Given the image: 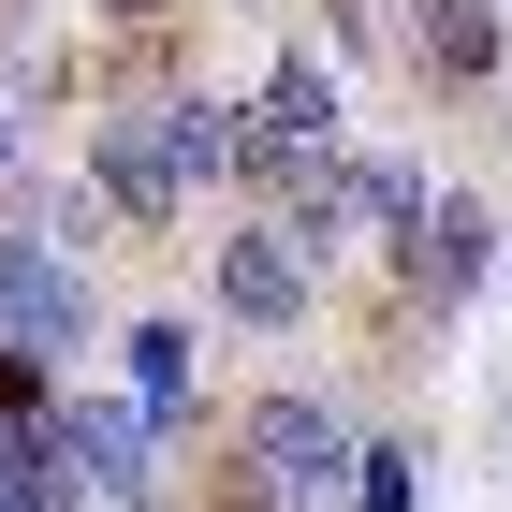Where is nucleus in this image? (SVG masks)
<instances>
[{
	"label": "nucleus",
	"instance_id": "nucleus-1",
	"mask_svg": "<svg viewBox=\"0 0 512 512\" xmlns=\"http://www.w3.org/2000/svg\"><path fill=\"white\" fill-rule=\"evenodd\" d=\"M235 454H249V512H337L366 483L352 425H337L322 395H264V410L235 425Z\"/></svg>",
	"mask_w": 512,
	"mask_h": 512
},
{
	"label": "nucleus",
	"instance_id": "nucleus-2",
	"mask_svg": "<svg viewBox=\"0 0 512 512\" xmlns=\"http://www.w3.org/2000/svg\"><path fill=\"white\" fill-rule=\"evenodd\" d=\"M88 176H103V205L147 220V235H161V220H191V191H205L191 147H176V103H118V118L88 132Z\"/></svg>",
	"mask_w": 512,
	"mask_h": 512
},
{
	"label": "nucleus",
	"instance_id": "nucleus-3",
	"mask_svg": "<svg viewBox=\"0 0 512 512\" xmlns=\"http://www.w3.org/2000/svg\"><path fill=\"white\" fill-rule=\"evenodd\" d=\"M249 176H278L293 205L337 176V88H322L308 59H278V74H264V103H249Z\"/></svg>",
	"mask_w": 512,
	"mask_h": 512
},
{
	"label": "nucleus",
	"instance_id": "nucleus-4",
	"mask_svg": "<svg viewBox=\"0 0 512 512\" xmlns=\"http://www.w3.org/2000/svg\"><path fill=\"white\" fill-rule=\"evenodd\" d=\"M0 352H88V278L74 249H44V235H0Z\"/></svg>",
	"mask_w": 512,
	"mask_h": 512
},
{
	"label": "nucleus",
	"instance_id": "nucleus-5",
	"mask_svg": "<svg viewBox=\"0 0 512 512\" xmlns=\"http://www.w3.org/2000/svg\"><path fill=\"white\" fill-rule=\"evenodd\" d=\"M59 454H74V483H88L103 512H147V498H161V425H147V410L74 395V410H59Z\"/></svg>",
	"mask_w": 512,
	"mask_h": 512
},
{
	"label": "nucleus",
	"instance_id": "nucleus-6",
	"mask_svg": "<svg viewBox=\"0 0 512 512\" xmlns=\"http://www.w3.org/2000/svg\"><path fill=\"white\" fill-rule=\"evenodd\" d=\"M308 264L322 249L293 235V220H249V235H220V308L278 337V322H308Z\"/></svg>",
	"mask_w": 512,
	"mask_h": 512
},
{
	"label": "nucleus",
	"instance_id": "nucleus-7",
	"mask_svg": "<svg viewBox=\"0 0 512 512\" xmlns=\"http://www.w3.org/2000/svg\"><path fill=\"white\" fill-rule=\"evenodd\" d=\"M483 249H498V220H483V205H425V220L395 235V264H410V293H425V308H454V293L483 278Z\"/></svg>",
	"mask_w": 512,
	"mask_h": 512
},
{
	"label": "nucleus",
	"instance_id": "nucleus-8",
	"mask_svg": "<svg viewBox=\"0 0 512 512\" xmlns=\"http://www.w3.org/2000/svg\"><path fill=\"white\" fill-rule=\"evenodd\" d=\"M425 74L439 88H483V74H498V0H425Z\"/></svg>",
	"mask_w": 512,
	"mask_h": 512
},
{
	"label": "nucleus",
	"instance_id": "nucleus-9",
	"mask_svg": "<svg viewBox=\"0 0 512 512\" xmlns=\"http://www.w3.org/2000/svg\"><path fill=\"white\" fill-rule=\"evenodd\" d=\"M132 410H147V425L191 410V322H132Z\"/></svg>",
	"mask_w": 512,
	"mask_h": 512
},
{
	"label": "nucleus",
	"instance_id": "nucleus-10",
	"mask_svg": "<svg viewBox=\"0 0 512 512\" xmlns=\"http://www.w3.org/2000/svg\"><path fill=\"white\" fill-rule=\"evenodd\" d=\"M352 512H410V454H395V439H366V483H352Z\"/></svg>",
	"mask_w": 512,
	"mask_h": 512
},
{
	"label": "nucleus",
	"instance_id": "nucleus-11",
	"mask_svg": "<svg viewBox=\"0 0 512 512\" xmlns=\"http://www.w3.org/2000/svg\"><path fill=\"white\" fill-rule=\"evenodd\" d=\"M0 425H59V410H44V366H30V352H0Z\"/></svg>",
	"mask_w": 512,
	"mask_h": 512
},
{
	"label": "nucleus",
	"instance_id": "nucleus-12",
	"mask_svg": "<svg viewBox=\"0 0 512 512\" xmlns=\"http://www.w3.org/2000/svg\"><path fill=\"white\" fill-rule=\"evenodd\" d=\"M103 15H118V30H161V15H176V0H103Z\"/></svg>",
	"mask_w": 512,
	"mask_h": 512
}]
</instances>
